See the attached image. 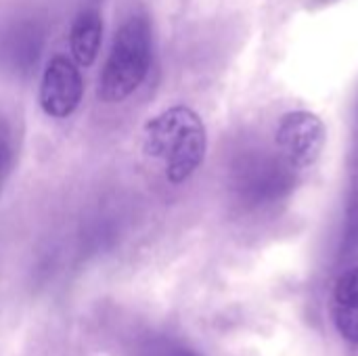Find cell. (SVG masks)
<instances>
[{
	"label": "cell",
	"mask_w": 358,
	"mask_h": 356,
	"mask_svg": "<svg viewBox=\"0 0 358 356\" xmlns=\"http://www.w3.org/2000/svg\"><path fill=\"white\" fill-rule=\"evenodd\" d=\"M143 149L162 164L168 183L182 185L203 164L208 149L206 126L191 107L172 105L145 124Z\"/></svg>",
	"instance_id": "obj_1"
},
{
	"label": "cell",
	"mask_w": 358,
	"mask_h": 356,
	"mask_svg": "<svg viewBox=\"0 0 358 356\" xmlns=\"http://www.w3.org/2000/svg\"><path fill=\"white\" fill-rule=\"evenodd\" d=\"M153 61V29L145 15L128 17L113 36L99 80L105 103L126 101L147 78Z\"/></svg>",
	"instance_id": "obj_2"
},
{
	"label": "cell",
	"mask_w": 358,
	"mask_h": 356,
	"mask_svg": "<svg viewBox=\"0 0 358 356\" xmlns=\"http://www.w3.org/2000/svg\"><path fill=\"white\" fill-rule=\"evenodd\" d=\"M277 149L292 170H306L317 164L325 147V126L310 111L285 113L277 128Z\"/></svg>",
	"instance_id": "obj_3"
},
{
	"label": "cell",
	"mask_w": 358,
	"mask_h": 356,
	"mask_svg": "<svg viewBox=\"0 0 358 356\" xmlns=\"http://www.w3.org/2000/svg\"><path fill=\"white\" fill-rule=\"evenodd\" d=\"M82 94L84 80L80 73V65L73 59L55 55L42 71L38 90V101L44 115L52 120H65L73 115V111L82 103Z\"/></svg>",
	"instance_id": "obj_4"
},
{
	"label": "cell",
	"mask_w": 358,
	"mask_h": 356,
	"mask_svg": "<svg viewBox=\"0 0 358 356\" xmlns=\"http://www.w3.org/2000/svg\"><path fill=\"white\" fill-rule=\"evenodd\" d=\"M46 42V27L40 19L25 17L15 21L0 36V65L4 71L27 78L34 73Z\"/></svg>",
	"instance_id": "obj_5"
},
{
	"label": "cell",
	"mask_w": 358,
	"mask_h": 356,
	"mask_svg": "<svg viewBox=\"0 0 358 356\" xmlns=\"http://www.w3.org/2000/svg\"><path fill=\"white\" fill-rule=\"evenodd\" d=\"M103 40V17L96 8H82L69 29V50L71 59L80 67H90L101 50Z\"/></svg>",
	"instance_id": "obj_6"
},
{
	"label": "cell",
	"mask_w": 358,
	"mask_h": 356,
	"mask_svg": "<svg viewBox=\"0 0 358 356\" xmlns=\"http://www.w3.org/2000/svg\"><path fill=\"white\" fill-rule=\"evenodd\" d=\"M334 323L344 340L358 344V266L346 271L336 283Z\"/></svg>",
	"instance_id": "obj_7"
},
{
	"label": "cell",
	"mask_w": 358,
	"mask_h": 356,
	"mask_svg": "<svg viewBox=\"0 0 358 356\" xmlns=\"http://www.w3.org/2000/svg\"><path fill=\"white\" fill-rule=\"evenodd\" d=\"M130 356H197L189 346L182 342L168 338V336H145L141 338L134 348L130 350Z\"/></svg>",
	"instance_id": "obj_8"
},
{
	"label": "cell",
	"mask_w": 358,
	"mask_h": 356,
	"mask_svg": "<svg viewBox=\"0 0 358 356\" xmlns=\"http://www.w3.org/2000/svg\"><path fill=\"white\" fill-rule=\"evenodd\" d=\"M15 166V136L8 122L0 115V187Z\"/></svg>",
	"instance_id": "obj_9"
}]
</instances>
